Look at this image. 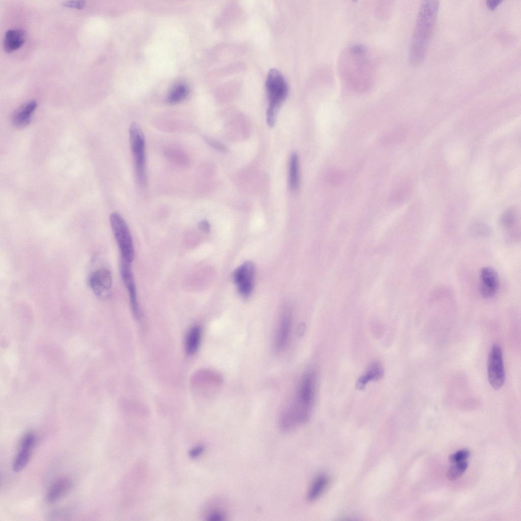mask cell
<instances>
[{
	"label": "cell",
	"mask_w": 521,
	"mask_h": 521,
	"mask_svg": "<svg viewBox=\"0 0 521 521\" xmlns=\"http://www.w3.org/2000/svg\"><path fill=\"white\" fill-rule=\"evenodd\" d=\"M367 53L364 46L354 45L346 50L340 59L341 77L355 92H365L371 85L372 68Z\"/></svg>",
	"instance_id": "6da1fadb"
},
{
	"label": "cell",
	"mask_w": 521,
	"mask_h": 521,
	"mask_svg": "<svg viewBox=\"0 0 521 521\" xmlns=\"http://www.w3.org/2000/svg\"><path fill=\"white\" fill-rule=\"evenodd\" d=\"M437 1H425L420 6L410 49V60L418 64L424 59L438 13Z\"/></svg>",
	"instance_id": "7a4b0ae2"
},
{
	"label": "cell",
	"mask_w": 521,
	"mask_h": 521,
	"mask_svg": "<svg viewBox=\"0 0 521 521\" xmlns=\"http://www.w3.org/2000/svg\"><path fill=\"white\" fill-rule=\"evenodd\" d=\"M316 375L306 372L302 377L293 401L283 409L287 420L296 426L305 423L309 419L315 395Z\"/></svg>",
	"instance_id": "3957f363"
},
{
	"label": "cell",
	"mask_w": 521,
	"mask_h": 521,
	"mask_svg": "<svg viewBox=\"0 0 521 521\" xmlns=\"http://www.w3.org/2000/svg\"><path fill=\"white\" fill-rule=\"evenodd\" d=\"M266 89L269 103L267 122L272 127L276 123L279 109L287 96L288 86L281 73L276 69H272L267 77Z\"/></svg>",
	"instance_id": "277c9868"
},
{
	"label": "cell",
	"mask_w": 521,
	"mask_h": 521,
	"mask_svg": "<svg viewBox=\"0 0 521 521\" xmlns=\"http://www.w3.org/2000/svg\"><path fill=\"white\" fill-rule=\"evenodd\" d=\"M129 140L138 182L143 184L146 179L145 139L141 127L132 123L129 129Z\"/></svg>",
	"instance_id": "5b68a950"
},
{
	"label": "cell",
	"mask_w": 521,
	"mask_h": 521,
	"mask_svg": "<svg viewBox=\"0 0 521 521\" xmlns=\"http://www.w3.org/2000/svg\"><path fill=\"white\" fill-rule=\"evenodd\" d=\"M109 220L120 250L121 259L132 263L134 258V250L132 237L125 220L118 212L111 213Z\"/></svg>",
	"instance_id": "8992f818"
},
{
	"label": "cell",
	"mask_w": 521,
	"mask_h": 521,
	"mask_svg": "<svg viewBox=\"0 0 521 521\" xmlns=\"http://www.w3.org/2000/svg\"><path fill=\"white\" fill-rule=\"evenodd\" d=\"M487 374L489 383L495 389H499L505 381V371L501 348L494 345L489 353L487 361Z\"/></svg>",
	"instance_id": "52a82bcc"
},
{
	"label": "cell",
	"mask_w": 521,
	"mask_h": 521,
	"mask_svg": "<svg viewBox=\"0 0 521 521\" xmlns=\"http://www.w3.org/2000/svg\"><path fill=\"white\" fill-rule=\"evenodd\" d=\"M255 268L252 262L244 263L234 271L233 278L239 293L243 297H248L253 289Z\"/></svg>",
	"instance_id": "ba28073f"
},
{
	"label": "cell",
	"mask_w": 521,
	"mask_h": 521,
	"mask_svg": "<svg viewBox=\"0 0 521 521\" xmlns=\"http://www.w3.org/2000/svg\"><path fill=\"white\" fill-rule=\"evenodd\" d=\"M89 283L93 293L101 298L108 296L112 284L111 272L106 268L94 271L89 278Z\"/></svg>",
	"instance_id": "9c48e42d"
},
{
	"label": "cell",
	"mask_w": 521,
	"mask_h": 521,
	"mask_svg": "<svg viewBox=\"0 0 521 521\" xmlns=\"http://www.w3.org/2000/svg\"><path fill=\"white\" fill-rule=\"evenodd\" d=\"M499 283L498 274L493 268L484 267L481 269L479 290L483 298L489 299L494 297L498 291Z\"/></svg>",
	"instance_id": "30bf717a"
},
{
	"label": "cell",
	"mask_w": 521,
	"mask_h": 521,
	"mask_svg": "<svg viewBox=\"0 0 521 521\" xmlns=\"http://www.w3.org/2000/svg\"><path fill=\"white\" fill-rule=\"evenodd\" d=\"M120 273L123 282L129 294L130 303L133 314L136 317H138L139 313L137 295L132 272L131 263L121 259Z\"/></svg>",
	"instance_id": "8fae6325"
},
{
	"label": "cell",
	"mask_w": 521,
	"mask_h": 521,
	"mask_svg": "<svg viewBox=\"0 0 521 521\" xmlns=\"http://www.w3.org/2000/svg\"><path fill=\"white\" fill-rule=\"evenodd\" d=\"M37 107L34 100L28 101L21 105L12 115V124L16 128H22L27 126L31 122L32 115Z\"/></svg>",
	"instance_id": "7c38bea8"
},
{
	"label": "cell",
	"mask_w": 521,
	"mask_h": 521,
	"mask_svg": "<svg viewBox=\"0 0 521 521\" xmlns=\"http://www.w3.org/2000/svg\"><path fill=\"white\" fill-rule=\"evenodd\" d=\"M517 214L514 209H509L502 214L501 224L506 231L508 240L516 241L519 239L520 230H517Z\"/></svg>",
	"instance_id": "4fadbf2b"
},
{
	"label": "cell",
	"mask_w": 521,
	"mask_h": 521,
	"mask_svg": "<svg viewBox=\"0 0 521 521\" xmlns=\"http://www.w3.org/2000/svg\"><path fill=\"white\" fill-rule=\"evenodd\" d=\"M384 373L383 367L379 362H372L358 379L356 384V388L360 390H363L368 382L381 379Z\"/></svg>",
	"instance_id": "5bb4252c"
},
{
	"label": "cell",
	"mask_w": 521,
	"mask_h": 521,
	"mask_svg": "<svg viewBox=\"0 0 521 521\" xmlns=\"http://www.w3.org/2000/svg\"><path fill=\"white\" fill-rule=\"evenodd\" d=\"M72 486V481L67 478L57 479L50 486L47 491V501L52 503L59 500L70 491Z\"/></svg>",
	"instance_id": "9a60e30c"
},
{
	"label": "cell",
	"mask_w": 521,
	"mask_h": 521,
	"mask_svg": "<svg viewBox=\"0 0 521 521\" xmlns=\"http://www.w3.org/2000/svg\"><path fill=\"white\" fill-rule=\"evenodd\" d=\"M291 316L288 312L282 316L277 327L275 343L277 349L280 350L285 346L291 328Z\"/></svg>",
	"instance_id": "2e32d148"
},
{
	"label": "cell",
	"mask_w": 521,
	"mask_h": 521,
	"mask_svg": "<svg viewBox=\"0 0 521 521\" xmlns=\"http://www.w3.org/2000/svg\"><path fill=\"white\" fill-rule=\"evenodd\" d=\"M24 32L20 29L8 30L5 35L4 48L7 52H11L20 48L25 41Z\"/></svg>",
	"instance_id": "e0dca14e"
},
{
	"label": "cell",
	"mask_w": 521,
	"mask_h": 521,
	"mask_svg": "<svg viewBox=\"0 0 521 521\" xmlns=\"http://www.w3.org/2000/svg\"><path fill=\"white\" fill-rule=\"evenodd\" d=\"M327 476L321 474L312 481L307 493V499L310 501L316 500L324 492L328 483Z\"/></svg>",
	"instance_id": "ac0fdd59"
},
{
	"label": "cell",
	"mask_w": 521,
	"mask_h": 521,
	"mask_svg": "<svg viewBox=\"0 0 521 521\" xmlns=\"http://www.w3.org/2000/svg\"><path fill=\"white\" fill-rule=\"evenodd\" d=\"M201 336V329L199 326H194L190 329L185 341L186 352L188 355H193L197 351Z\"/></svg>",
	"instance_id": "d6986e66"
},
{
	"label": "cell",
	"mask_w": 521,
	"mask_h": 521,
	"mask_svg": "<svg viewBox=\"0 0 521 521\" xmlns=\"http://www.w3.org/2000/svg\"><path fill=\"white\" fill-rule=\"evenodd\" d=\"M289 186L292 190H296L299 185V159L296 153L292 154L289 163Z\"/></svg>",
	"instance_id": "ffe728a7"
},
{
	"label": "cell",
	"mask_w": 521,
	"mask_h": 521,
	"mask_svg": "<svg viewBox=\"0 0 521 521\" xmlns=\"http://www.w3.org/2000/svg\"><path fill=\"white\" fill-rule=\"evenodd\" d=\"M33 448L21 447L13 462V469L16 472L22 470L30 459Z\"/></svg>",
	"instance_id": "44dd1931"
},
{
	"label": "cell",
	"mask_w": 521,
	"mask_h": 521,
	"mask_svg": "<svg viewBox=\"0 0 521 521\" xmlns=\"http://www.w3.org/2000/svg\"><path fill=\"white\" fill-rule=\"evenodd\" d=\"M188 89L186 85L179 83L176 85L169 93L167 100L170 103H178L184 100L188 95Z\"/></svg>",
	"instance_id": "7402d4cb"
},
{
	"label": "cell",
	"mask_w": 521,
	"mask_h": 521,
	"mask_svg": "<svg viewBox=\"0 0 521 521\" xmlns=\"http://www.w3.org/2000/svg\"><path fill=\"white\" fill-rule=\"evenodd\" d=\"M453 464L447 472V478L450 481L455 480L461 476L468 466V463L466 460Z\"/></svg>",
	"instance_id": "603a6c76"
},
{
	"label": "cell",
	"mask_w": 521,
	"mask_h": 521,
	"mask_svg": "<svg viewBox=\"0 0 521 521\" xmlns=\"http://www.w3.org/2000/svg\"><path fill=\"white\" fill-rule=\"evenodd\" d=\"M470 232L473 236L479 237H488L491 233L490 228L486 224L476 223L470 228Z\"/></svg>",
	"instance_id": "cb8c5ba5"
},
{
	"label": "cell",
	"mask_w": 521,
	"mask_h": 521,
	"mask_svg": "<svg viewBox=\"0 0 521 521\" xmlns=\"http://www.w3.org/2000/svg\"><path fill=\"white\" fill-rule=\"evenodd\" d=\"M71 516V513L67 509H58L51 512L48 518L51 520H68Z\"/></svg>",
	"instance_id": "d4e9b609"
},
{
	"label": "cell",
	"mask_w": 521,
	"mask_h": 521,
	"mask_svg": "<svg viewBox=\"0 0 521 521\" xmlns=\"http://www.w3.org/2000/svg\"><path fill=\"white\" fill-rule=\"evenodd\" d=\"M470 455V452L467 449L459 450L451 454L449 460L452 463L465 461Z\"/></svg>",
	"instance_id": "484cf974"
},
{
	"label": "cell",
	"mask_w": 521,
	"mask_h": 521,
	"mask_svg": "<svg viewBox=\"0 0 521 521\" xmlns=\"http://www.w3.org/2000/svg\"><path fill=\"white\" fill-rule=\"evenodd\" d=\"M204 140L208 145L218 151L221 152L227 151V148L225 145L218 140L208 137H205Z\"/></svg>",
	"instance_id": "4316f807"
},
{
	"label": "cell",
	"mask_w": 521,
	"mask_h": 521,
	"mask_svg": "<svg viewBox=\"0 0 521 521\" xmlns=\"http://www.w3.org/2000/svg\"><path fill=\"white\" fill-rule=\"evenodd\" d=\"M63 5L67 7L82 9L84 6L85 3L83 1H71L65 2Z\"/></svg>",
	"instance_id": "83f0119b"
},
{
	"label": "cell",
	"mask_w": 521,
	"mask_h": 521,
	"mask_svg": "<svg viewBox=\"0 0 521 521\" xmlns=\"http://www.w3.org/2000/svg\"><path fill=\"white\" fill-rule=\"evenodd\" d=\"M198 227L199 229L204 232L207 233L210 230V224L206 220L200 221L198 223Z\"/></svg>",
	"instance_id": "f1b7e54d"
},
{
	"label": "cell",
	"mask_w": 521,
	"mask_h": 521,
	"mask_svg": "<svg viewBox=\"0 0 521 521\" xmlns=\"http://www.w3.org/2000/svg\"><path fill=\"white\" fill-rule=\"evenodd\" d=\"M502 2L501 0H488L486 2V5L487 7L493 10L496 8V7Z\"/></svg>",
	"instance_id": "f546056e"
},
{
	"label": "cell",
	"mask_w": 521,
	"mask_h": 521,
	"mask_svg": "<svg viewBox=\"0 0 521 521\" xmlns=\"http://www.w3.org/2000/svg\"><path fill=\"white\" fill-rule=\"evenodd\" d=\"M204 450L202 446H197L190 452L191 456L194 457L199 455Z\"/></svg>",
	"instance_id": "4dcf8cb0"
}]
</instances>
